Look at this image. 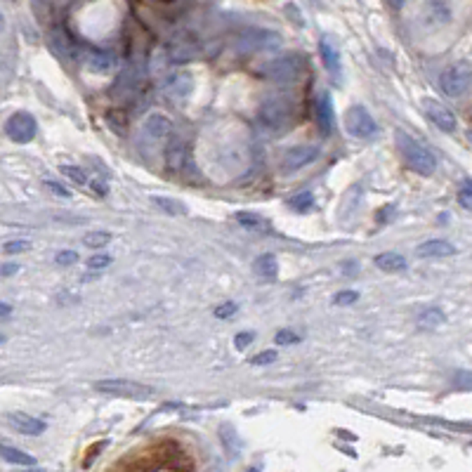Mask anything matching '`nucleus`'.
I'll use <instances>...</instances> for the list:
<instances>
[{
  "mask_svg": "<svg viewBox=\"0 0 472 472\" xmlns=\"http://www.w3.org/2000/svg\"><path fill=\"white\" fill-rule=\"evenodd\" d=\"M293 111L295 107L288 97L276 95V97H270L263 107H260L258 121L265 133L283 135L286 130H290V126H293Z\"/></svg>",
  "mask_w": 472,
  "mask_h": 472,
  "instance_id": "obj_1",
  "label": "nucleus"
},
{
  "mask_svg": "<svg viewBox=\"0 0 472 472\" xmlns=\"http://www.w3.org/2000/svg\"><path fill=\"white\" fill-rule=\"evenodd\" d=\"M394 140H397V147H399L404 161H406L413 172L427 177L437 170V156H434L427 147H423L420 142H415L413 138H408L406 133H397Z\"/></svg>",
  "mask_w": 472,
  "mask_h": 472,
  "instance_id": "obj_2",
  "label": "nucleus"
},
{
  "mask_svg": "<svg viewBox=\"0 0 472 472\" xmlns=\"http://www.w3.org/2000/svg\"><path fill=\"white\" fill-rule=\"evenodd\" d=\"M172 140V123L163 114H152L142 123V147L145 149H165L168 142Z\"/></svg>",
  "mask_w": 472,
  "mask_h": 472,
  "instance_id": "obj_3",
  "label": "nucleus"
},
{
  "mask_svg": "<svg viewBox=\"0 0 472 472\" xmlns=\"http://www.w3.org/2000/svg\"><path fill=\"white\" fill-rule=\"evenodd\" d=\"M470 85H472V69L465 61L449 66L442 73V78H439V88H442L446 97H461L470 90Z\"/></svg>",
  "mask_w": 472,
  "mask_h": 472,
  "instance_id": "obj_4",
  "label": "nucleus"
},
{
  "mask_svg": "<svg viewBox=\"0 0 472 472\" xmlns=\"http://www.w3.org/2000/svg\"><path fill=\"white\" fill-rule=\"evenodd\" d=\"M345 130L357 140H369L378 133V123L369 109L362 104H354L345 114Z\"/></svg>",
  "mask_w": 472,
  "mask_h": 472,
  "instance_id": "obj_5",
  "label": "nucleus"
},
{
  "mask_svg": "<svg viewBox=\"0 0 472 472\" xmlns=\"http://www.w3.org/2000/svg\"><path fill=\"white\" fill-rule=\"evenodd\" d=\"M95 390L104 394H118V397H130V399H145L152 397V390L142 383L126 381V378H107V381H97Z\"/></svg>",
  "mask_w": 472,
  "mask_h": 472,
  "instance_id": "obj_6",
  "label": "nucleus"
},
{
  "mask_svg": "<svg viewBox=\"0 0 472 472\" xmlns=\"http://www.w3.org/2000/svg\"><path fill=\"white\" fill-rule=\"evenodd\" d=\"M302 71H305V59L300 54H288V57H281L267 66V76L276 83H295L302 76Z\"/></svg>",
  "mask_w": 472,
  "mask_h": 472,
  "instance_id": "obj_7",
  "label": "nucleus"
},
{
  "mask_svg": "<svg viewBox=\"0 0 472 472\" xmlns=\"http://www.w3.org/2000/svg\"><path fill=\"white\" fill-rule=\"evenodd\" d=\"M5 133H8V138L12 142H17V145H27L36 138V133H38V126H36V118L29 114V111H17V114H12L8 121H5Z\"/></svg>",
  "mask_w": 472,
  "mask_h": 472,
  "instance_id": "obj_8",
  "label": "nucleus"
},
{
  "mask_svg": "<svg viewBox=\"0 0 472 472\" xmlns=\"http://www.w3.org/2000/svg\"><path fill=\"white\" fill-rule=\"evenodd\" d=\"M316 156H319V147H314V145L290 147L288 152H283V156H281V170L283 172H295V170H300V168L312 163Z\"/></svg>",
  "mask_w": 472,
  "mask_h": 472,
  "instance_id": "obj_9",
  "label": "nucleus"
},
{
  "mask_svg": "<svg viewBox=\"0 0 472 472\" xmlns=\"http://www.w3.org/2000/svg\"><path fill=\"white\" fill-rule=\"evenodd\" d=\"M163 156H165V163H168V168H170V170H175V172L187 170L189 163H191L189 147L184 145L182 140H177L175 135H172V140L165 145V149H163Z\"/></svg>",
  "mask_w": 472,
  "mask_h": 472,
  "instance_id": "obj_10",
  "label": "nucleus"
},
{
  "mask_svg": "<svg viewBox=\"0 0 472 472\" xmlns=\"http://www.w3.org/2000/svg\"><path fill=\"white\" fill-rule=\"evenodd\" d=\"M5 420H8V425L12 430H17L20 434H27V437H38V434L45 432V423H43L40 418H34V415L29 413H22V411H12L5 415Z\"/></svg>",
  "mask_w": 472,
  "mask_h": 472,
  "instance_id": "obj_11",
  "label": "nucleus"
},
{
  "mask_svg": "<svg viewBox=\"0 0 472 472\" xmlns=\"http://www.w3.org/2000/svg\"><path fill=\"white\" fill-rule=\"evenodd\" d=\"M425 114L434 126L439 130H444V133H453L458 126L453 111L449 107H444L442 102H437V99H425Z\"/></svg>",
  "mask_w": 472,
  "mask_h": 472,
  "instance_id": "obj_12",
  "label": "nucleus"
},
{
  "mask_svg": "<svg viewBox=\"0 0 472 472\" xmlns=\"http://www.w3.org/2000/svg\"><path fill=\"white\" fill-rule=\"evenodd\" d=\"M191 88H194V80H191V76H187V73H175V76H170L163 83V92L168 95V99H172V102L187 99Z\"/></svg>",
  "mask_w": 472,
  "mask_h": 472,
  "instance_id": "obj_13",
  "label": "nucleus"
},
{
  "mask_svg": "<svg viewBox=\"0 0 472 472\" xmlns=\"http://www.w3.org/2000/svg\"><path fill=\"white\" fill-rule=\"evenodd\" d=\"M316 123H319V130L324 135L333 133L335 126V111H333V99L328 92H321L319 102H316Z\"/></svg>",
  "mask_w": 472,
  "mask_h": 472,
  "instance_id": "obj_14",
  "label": "nucleus"
},
{
  "mask_svg": "<svg viewBox=\"0 0 472 472\" xmlns=\"http://www.w3.org/2000/svg\"><path fill=\"white\" fill-rule=\"evenodd\" d=\"M415 253H418L420 258H451L453 253H456V246L444 239H430L415 248Z\"/></svg>",
  "mask_w": 472,
  "mask_h": 472,
  "instance_id": "obj_15",
  "label": "nucleus"
},
{
  "mask_svg": "<svg viewBox=\"0 0 472 472\" xmlns=\"http://www.w3.org/2000/svg\"><path fill=\"white\" fill-rule=\"evenodd\" d=\"M253 270H256V274L263 279V281H274V279L279 276L276 256H272V253H265V256L256 258V263H253Z\"/></svg>",
  "mask_w": 472,
  "mask_h": 472,
  "instance_id": "obj_16",
  "label": "nucleus"
},
{
  "mask_svg": "<svg viewBox=\"0 0 472 472\" xmlns=\"http://www.w3.org/2000/svg\"><path fill=\"white\" fill-rule=\"evenodd\" d=\"M0 458L12 465H24V468H34L36 465V458L31 456V453L17 449V446H8V444H0Z\"/></svg>",
  "mask_w": 472,
  "mask_h": 472,
  "instance_id": "obj_17",
  "label": "nucleus"
},
{
  "mask_svg": "<svg viewBox=\"0 0 472 472\" xmlns=\"http://www.w3.org/2000/svg\"><path fill=\"white\" fill-rule=\"evenodd\" d=\"M376 267L383 272H388V274H394V272H401L406 270V260H404V256H399V253H381V256H376Z\"/></svg>",
  "mask_w": 472,
  "mask_h": 472,
  "instance_id": "obj_18",
  "label": "nucleus"
},
{
  "mask_svg": "<svg viewBox=\"0 0 472 472\" xmlns=\"http://www.w3.org/2000/svg\"><path fill=\"white\" fill-rule=\"evenodd\" d=\"M85 66H88L90 73H111L114 71V59L109 57L107 52H99V50H95V52H90L88 57H85Z\"/></svg>",
  "mask_w": 472,
  "mask_h": 472,
  "instance_id": "obj_19",
  "label": "nucleus"
},
{
  "mask_svg": "<svg viewBox=\"0 0 472 472\" xmlns=\"http://www.w3.org/2000/svg\"><path fill=\"white\" fill-rule=\"evenodd\" d=\"M319 50H321V59H324L326 69L331 71L333 76H338V71H340V52L335 50V45L328 38H321Z\"/></svg>",
  "mask_w": 472,
  "mask_h": 472,
  "instance_id": "obj_20",
  "label": "nucleus"
},
{
  "mask_svg": "<svg viewBox=\"0 0 472 472\" xmlns=\"http://www.w3.org/2000/svg\"><path fill=\"white\" fill-rule=\"evenodd\" d=\"M234 220L239 222L241 227L253 229V232H267V229H270V222H267L265 217H260L258 213H248V210H239V213L234 215Z\"/></svg>",
  "mask_w": 472,
  "mask_h": 472,
  "instance_id": "obj_21",
  "label": "nucleus"
},
{
  "mask_svg": "<svg viewBox=\"0 0 472 472\" xmlns=\"http://www.w3.org/2000/svg\"><path fill=\"white\" fill-rule=\"evenodd\" d=\"M362 194H364V189H362V184H352L350 189L345 191V196H343V210H340V215L343 217H350L354 210L359 208V201H362Z\"/></svg>",
  "mask_w": 472,
  "mask_h": 472,
  "instance_id": "obj_22",
  "label": "nucleus"
},
{
  "mask_svg": "<svg viewBox=\"0 0 472 472\" xmlns=\"http://www.w3.org/2000/svg\"><path fill=\"white\" fill-rule=\"evenodd\" d=\"M444 321H446V316L442 309H437V307L425 309V312H420V316H418L420 328H437V326H442Z\"/></svg>",
  "mask_w": 472,
  "mask_h": 472,
  "instance_id": "obj_23",
  "label": "nucleus"
},
{
  "mask_svg": "<svg viewBox=\"0 0 472 472\" xmlns=\"http://www.w3.org/2000/svg\"><path fill=\"white\" fill-rule=\"evenodd\" d=\"M288 208L295 210V213H307V210L314 208V194L309 191H300L293 198H288Z\"/></svg>",
  "mask_w": 472,
  "mask_h": 472,
  "instance_id": "obj_24",
  "label": "nucleus"
},
{
  "mask_svg": "<svg viewBox=\"0 0 472 472\" xmlns=\"http://www.w3.org/2000/svg\"><path fill=\"white\" fill-rule=\"evenodd\" d=\"M154 203H156L158 208H163L165 213H170V215H187V206H182L179 201H172V198L154 196Z\"/></svg>",
  "mask_w": 472,
  "mask_h": 472,
  "instance_id": "obj_25",
  "label": "nucleus"
},
{
  "mask_svg": "<svg viewBox=\"0 0 472 472\" xmlns=\"http://www.w3.org/2000/svg\"><path fill=\"white\" fill-rule=\"evenodd\" d=\"M59 170H61V175L69 177L73 184H78V187H85V184H88V175H85L83 168H78V165H59Z\"/></svg>",
  "mask_w": 472,
  "mask_h": 472,
  "instance_id": "obj_26",
  "label": "nucleus"
},
{
  "mask_svg": "<svg viewBox=\"0 0 472 472\" xmlns=\"http://www.w3.org/2000/svg\"><path fill=\"white\" fill-rule=\"evenodd\" d=\"M83 241H85V246H90V248H102L111 241V234L109 232H88Z\"/></svg>",
  "mask_w": 472,
  "mask_h": 472,
  "instance_id": "obj_27",
  "label": "nucleus"
},
{
  "mask_svg": "<svg viewBox=\"0 0 472 472\" xmlns=\"http://www.w3.org/2000/svg\"><path fill=\"white\" fill-rule=\"evenodd\" d=\"M31 248V241L27 239H15V241H5L3 244V251L8 253V256H15V253H24Z\"/></svg>",
  "mask_w": 472,
  "mask_h": 472,
  "instance_id": "obj_28",
  "label": "nucleus"
},
{
  "mask_svg": "<svg viewBox=\"0 0 472 472\" xmlns=\"http://www.w3.org/2000/svg\"><path fill=\"white\" fill-rule=\"evenodd\" d=\"M114 263V258L107 256V253H97V256L88 258V267L90 270H104V267H109Z\"/></svg>",
  "mask_w": 472,
  "mask_h": 472,
  "instance_id": "obj_29",
  "label": "nucleus"
},
{
  "mask_svg": "<svg viewBox=\"0 0 472 472\" xmlns=\"http://www.w3.org/2000/svg\"><path fill=\"white\" fill-rule=\"evenodd\" d=\"M458 203L463 208L472 210V182H465L461 189H458Z\"/></svg>",
  "mask_w": 472,
  "mask_h": 472,
  "instance_id": "obj_30",
  "label": "nucleus"
},
{
  "mask_svg": "<svg viewBox=\"0 0 472 472\" xmlns=\"http://www.w3.org/2000/svg\"><path fill=\"white\" fill-rule=\"evenodd\" d=\"M272 362H276V352L274 350H265V352H260V354H256V357L251 359L253 366H265V364H272Z\"/></svg>",
  "mask_w": 472,
  "mask_h": 472,
  "instance_id": "obj_31",
  "label": "nucleus"
},
{
  "mask_svg": "<svg viewBox=\"0 0 472 472\" xmlns=\"http://www.w3.org/2000/svg\"><path fill=\"white\" fill-rule=\"evenodd\" d=\"M253 340H256V335L248 333V331H244V333H239V335H236V338H234V347H236V350H239V352H244L246 347H251Z\"/></svg>",
  "mask_w": 472,
  "mask_h": 472,
  "instance_id": "obj_32",
  "label": "nucleus"
},
{
  "mask_svg": "<svg viewBox=\"0 0 472 472\" xmlns=\"http://www.w3.org/2000/svg\"><path fill=\"white\" fill-rule=\"evenodd\" d=\"M359 300V293L357 290H343V293H338L335 295V305H352V302H357Z\"/></svg>",
  "mask_w": 472,
  "mask_h": 472,
  "instance_id": "obj_33",
  "label": "nucleus"
},
{
  "mask_svg": "<svg viewBox=\"0 0 472 472\" xmlns=\"http://www.w3.org/2000/svg\"><path fill=\"white\" fill-rule=\"evenodd\" d=\"M54 260H57V265H76L78 263V253L76 251H59L57 256H54Z\"/></svg>",
  "mask_w": 472,
  "mask_h": 472,
  "instance_id": "obj_34",
  "label": "nucleus"
},
{
  "mask_svg": "<svg viewBox=\"0 0 472 472\" xmlns=\"http://www.w3.org/2000/svg\"><path fill=\"white\" fill-rule=\"evenodd\" d=\"M276 343L279 345H295V343H300V335H295L293 331H279Z\"/></svg>",
  "mask_w": 472,
  "mask_h": 472,
  "instance_id": "obj_35",
  "label": "nucleus"
},
{
  "mask_svg": "<svg viewBox=\"0 0 472 472\" xmlns=\"http://www.w3.org/2000/svg\"><path fill=\"white\" fill-rule=\"evenodd\" d=\"M45 187L52 191V194H57V196H61V198H69L71 196V191L64 187V184H57L54 179H45Z\"/></svg>",
  "mask_w": 472,
  "mask_h": 472,
  "instance_id": "obj_36",
  "label": "nucleus"
},
{
  "mask_svg": "<svg viewBox=\"0 0 472 472\" xmlns=\"http://www.w3.org/2000/svg\"><path fill=\"white\" fill-rule=\"evenodd\" d=\"M234 312H236L234 302H222V305L215 309V316H217V319H229V316H232Z\"/></svg>",
  "mask_w": 472,
  "mask_h": 472,
  "instance_id": "obj_37",
  "label": "nucleus"
},
{
  "mask_svg": "<svg viewBox=\"0 0 472 472\" xmlns=\"http://www.w3.org/2000/svg\"><path fill=\"white\" fill-rule=\"evenodd\" d=\"M456 385L458 388H472V374H468V371L456 374Z\"/></svg>",
  "mask_w": 472,
  "mask_h": 472,
  "instance_id": "obj_38",
  "label": "nucleus"
},
{
  "mask_svg": "<svg viewBox=\"0 0 472 472\" xmlns=\"http://www.w3.org/2000/svg\"><path fill=\"white\" fill-rule=\"evenodd\" d=\"M17 272H20V265H3V267H0V274H3V276L17 274Z\"/></svg>",
  "mask_w": 472,
  "mask_h": 472,
  "instance_id": "obj_39",
  "label": "nucleus"
},
{
  "mask_svg": "<svg viewBox=\"0 0 472 472\" xmlns=\"http://www.w3.org/2000/svg\"><path fill=\"white\" fill-rule=\"evenodd\" d=\"M138 472V470H135ZM149 472H184L182 468H179V465L175 463V465H165V468H158V470H149Z\"/></svg>",
  "mask_w": 472,
  "mask_h": 472,
  "instance_id": "obj_40",
  "label": "nucleus"
},
{
  "mask_svg": "<svg viewBox=\"0 0 472 472\" xmlns=\"http://www.w3.org/2000/svg\"><path fill=\"white\" fill-rule=\"evenodd\" d=\"M12 314V305L8 302H0V316H10Z\"/></svg>",
  "mask_w": 472,
  "mask_h": 472,
  "instance_id": "obj_41",
  "label": "nucleus"
},
{
  "mask_svg": "<svg viewBox=\"0 0 472 472\" xmlns=\"http://www.w3.org/2000/svg\"><path fill=\"white\" fill-rule=\"evenodd\" d=\"M5 31V17H3V12H0V34Z\"/></svg>",
  "mask_w": 472,
  "mask_h": 472,
  "instance_id": "obj_42",
  "label": "nucleus"
},
{
  "mask_svg": "<svg viewBox=\"0 0 472 472\" xmlns=\"http://www.w3.org/2000/svg\"><path fill=\"white\" fill-rule=\"evenodd\" d=\"M3 343H5V335H3V333H0V345H3Z\"/></svg>",
  "mask_w": 472,
  "mask_h": 472,
  "instance_id": "obj_43",
  "label": "nucleus"
},
{
  "mask_svg": "<svg viewBox=\"0 0 472 472\" xmlns=\"http://www.w3.org/2000/svg\"><path fill=\"white\" fill-rule=\"evenodd\" d=\"M248 472H260V470H258V468H253V470H248Z\"/></svg>",
  "mask_w": 472,
  "mask_h": 472,
  "instance_id": "obj_44",
  "label": "nucleus"
},
{
  "mask_svg": "<svg viewBox=\"0 0 472 472\" xmlns=\"http://www.w3.org/2000/svg\"><path fill=\"white\" fill-rule=\"evenodd\" d=\"M34 472H40V470H34Z\"/></svg>",
  "mask_w": 472,
  "mask_h": 472,
  "instance_id": "obj_45",
  "label": "nucleus"
}]
</instances>
